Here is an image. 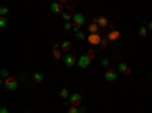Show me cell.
Here are the masks:
<instances>
[{
	"label": "cell",
	"instance_id": "3",
	"mask_svg": "<svg viewBox=\"0 0 152 113\" xmlns=\"http://www.w3.org/2000/svg\"><path fill=\"white\" fill-rule=\"evenodd\" d=\"M62 62H64V65H66V67H70V68H72V67H75V65L78 63V57L68 53V54H66V56L62 57Z\"/></svg>",
	"mask_w": 152,
	"mask_h": 113
},
{
	"label": "cell",
	"instance_id": "16",
	"mask_svg": "<svg viewBox=\"0 0 152 113\" xmlns=\"http://www.w3.org/2000/svg\"><path fill=\"white\" fill-rule=\"evenodd\" d=\"M97 30H99V26L96 24V23H91V24L88 26V32L90 33H97Z\"/></svg>",
	"mask_w": 152,
	"mask_h": 113
},
{
	"label": "cell",
	"instance_id": "4",
	"mask_svg": "<svg viewBox=\"0 0 152 113\" xmlns=\"http://www.w3.org/2000/svg\"><path fill=\"white\" fill-rule=\"evenodd\" d=\"M103 77H105V80L107 81H116L117 80V77H119V74H117V71L116 69H107Z\"/></svg>",
	"mask_w": 152,
	"mask_h": 113
},
{
	"label": "cell",
	"instance_id": "30",
	"mask_svg": "<svg viewBox=\"0 0 152 113\" xmlns=\"http://www.w3.org/2000/svg\"><path fill=\"white\" fill-rule=\"evenodd\" d=\"M79 110H81V113H85V109H84V107H79Z\"/></svg>",
	"mask_w": 152,
	"mask_h": 113
},
{
	"label": "cell",
	"instance_id": "25",
	"mask_svg": "<svg viewBox=\"0 0 152 113\" xmlns=\"http://www.w3.org/2000/svg\"><path fill=\"white\" fill-rule=\"evenodd\" d=\"M53 56H55L56 59H62V57H61V53H60V50H53Z\"/></svg>",
	"mask_w": 152,
	"mask_h": 113
},
{
	"label": "cell",
	"instance_id": "15",
	"mask_svg": "<svg viewBox=\"0 0 152 113\" xmlns=\"http://www.w3.org/2000/svg\"><path fill=\"white\" fill-rule=\"evenodd\" d=\"M0 14H2V17H6L9 14V8L6 5H2V6H0Z\"/></svg>",
	"mask_w": 152,
	"mask_h": 113
},
{
	"label": "cell",
	"instance_id": "2",
	"mask_svg": "<svg viewBox=\"0 0 152 113\" xmlns=\"http://www.w3.org/2000/svg\"><path fill=\"white\" fill-rule=\"evenodd\" d=\"M90 63H91V57L88 54H82L81 57H78V63H76V65H78L79 68L84 69V68H88Z\"/></svg>",
	"mask_w": 152,
	"mask_h": 113
},
{
	"label": "cell",
	"instance_id": "19",
	"mask_svg": "<svg viewBox=\"0 0 152 113\" xmlns=\"http://www.w3.org/2000/svg\"><path fill=\"white\" fill-rule=\"evenodd\" d=\"M61 50L62 51H68L70 50V42H68V41H64V42H61Z\"/></svg>",
	"mask_w": 152,
	"mask_h": 113
},
{
	"label": "cell",
	"instance_id": "17",
	"mask_svg": "<svg viewBox=\"0 0 152 113\" xmlns=\"http://www.w3.org/2000/svg\"><path fill=\"white\" fill-rule=\"evenodd\" d=\"M64 30H66V32L73 30V23L72 21H66V23H64Z\"/></svg>",
	"mask_w": 152,
	"mask_h": 113
},
{
	"label": "cell",
	"instance_id": "26",
	"mask_svg": "<svg viewBox=\"0 0 152 113\" xmlns=\"http://www.w3.org/2000/svg\"><path fill=\"white\" fill-rule=\"evenodd\" d=\"M102 67H108V65H110V61H108V59H102Z\"/></svg>",
	"mask_w": 152,
	"mask_h": 113
},
{
	"label": "cell",
	"instance_id": "10",
	"mask_svg": "<svg viewBox=\"0 0 152 113\" xmlns=\"http://www.w3.org/2000/svg\"><path fill=\"white\" fill-rule=\"evenodd\" d=\"M94 23H96V24L101 27V29H103V27L108 26V20L105 18V17H97V18L94 20Z\"/></svg>",
	"mask_w": 152,
	"mask_h": 113
},
{
	"label": "cell",
	"instance_id": "28",
	"mask_svg": "<svg viewBox=\"0 0 152 113\" xmlns=\"http://www.w3.org/2000/svg\"><path fill=\"white\" fill-rule=\"evenodd\" d=\"M87 54H88V56H90V57H91V59H93V56H94V53H93V50H90V51H88V53H87Z\"/></svg>",
	"mask_w": 152,
	"mask_h": 113
},
{
	"label": "cell",
	"instance_id": "5",
	"mask_svg": "<svg viewBox=\"0 0 152 113\" xmlns=\"http://www.w3.org/2000/svg\"><path fill=\"white\" fill-rule=\"evenodd\" d=\"M81 101H82L81 93H70V106H79Z\"/></svg>",
	"mask_w": 152,
	"mask_h": 113
},
{
	"label": "cell",
	"instance_id": "18",
	"mask_svg": "<svg viewBox=\"0 0 152 113\" xmlns=\"http://www.w3.org/2000/svg\"><path fill=\"white\" fill-rule=\"evenodd\" d=\"M148 30H149V29H148V27H144V26H142V27H140V30H138V35H140V36H142V38H144V36H146V35H148Z\"/></svg>",
	"mask_w": 152,
	"mask_h": 113
},
{
	"label": "cell",
	"instance_id": "6",
	"mask_svg": "<svg viewBox=\"0 0 152 113\" xmlns=\"http://www.w3.org/2000/svg\"><path fill=\"white\" fill-rule=\"evenodd\" d=\"M101 41H102V38H101V35L99 33H90L88 35V42L91 45H99L101 44Z\"/></svg>",
	"mask_w": 152,
	"mask_h": 113
},
{
	"label": "cell",
	"instance_id": "12",
	"mask_svg": "<svg viewBox=\"0 0 152 113\" xmlns=\"http://www.w3.org/2000/svg\"><path fill=\"white\" fill-rule=\"evenodd\" d=\"M119 36H120V32H117V30H113L111 33H108V39H110V41L119 39Z\"/></svg>",
	"mask_w": 152,
	"mask_h": 113
},
{
	"label": "cell",
	"instance_id": "31",
	"mask_svg": "<svg viewBox=\"0 0 152 113\" xmlns=\"http://www.w3.org/2000/svg\"><path fill=\"white\" fill-rule=\"evenodd\" d=\"M60 3H64V0H60Z\"/></svg>",
	"mask_w": 152,
	"mask_h": 113
},
{
	"label": "cell",
	"instance_id": "32",
	"mask_svg": "<svg viewBox=\"0 0 152 113\" xmlns=\"http://www.w3.org/2000/svg\"><path fill=\"white\" fill-rule=\"evenodd\" d=\"M25 113H31V112H25Z\"/></svg>",
	"mask_w": 152,
	"mask_h": 113
},
{
	"label": "cell",
	"instance_id": "1",
	"mask_svg": "<svg viewBox=\"0 0 152 113\" xmlns=\"http://www.w3.org/2000/svg\"><path fill=\"white\" fill-rule=\"evenodd\" d=\"M2 85L5 86L6 91H17V87H18V81H17L14 77H8V79L2 80Z\"/></svg>",
	"mask_w": 152,
	"mask_h": 113
},
{
	"label": "cell",
	"instance_id": "9",
	"mask_svg": "<svg viewBox=\"0 0 152 113\" xmlns=\"http://www.w3.org/2000/svg\"><path fill=\"white\" fill-rule=\"evenodd\" d=\"M119 73H122V74H126V75H129V74H131V68L128 67L126 63L120 62V63H119Z\"/></svg>",
	"mask_w": 152,
	"mask_h": 113
},
{
	"label": "cell",
	"instance_id": "21",
	"mask_svg": "<svg viewBox=\"0 0 152 113\" xmlns=\"http://www.w3.org/2000/svg\"><path fill=\"white\" fill-rule=\"evenodd\" d=\"M75 36H76V39H79V41H84V39H85V35H84L82 30L76 32V33H75Z\"/></svg>",
	"mask_w": 152,
	"mask_h": 113
},
{
	"label": "cell",
	"instance_id": "24",
	"mask_svg": "<svg viewBox=\"0 0 152 113\" xmlns=\"http://www.w3.org/2000/svg\"><path fill=\"white\" fill-rule=\"evenodd\" d=\"M2 77H3V80H5V79H8V77H9V73H8L6 69H2Z\"/></svg>",
	"mask_w": 152,
	"mask_h": 113
},
{
	"label": "cell",
	"instance_id": "11",
	"mask_svg": "<svg viewBox=\"0 0 152 113\" xmlns=\"http://www.w3.org/2000/svg\"><path fill=\"white\" fill-rule=\"evenodd\" d=\"M8 26H9L8 17H0V27H2V29H6Z\"/></svg>",
	"mask_w": 152,
	"mask_h": 113
},
{
	"label": "cell",
	"instance_id": "13",
	"mask_svg": "<svg viewBox=\"0 0 152 113\" xmlns=\"http://www.w3.org/2000/svg\"><path fill=\"white\" fill-rule=\"evenodd\" d=\"M61 15H62V18L66 20V21H70V20H73V14L70 12V11H64V12H62Z\"/></svg>",
	"mask_w": 152,
	"mask_h": 113
},
{
	"label": "cell",
	"instance_id": "27",
	"mask_svg": "<svg viewBox=\"0 0 152 113\" xmlns=\"http://www.w3.org/2000/svg\"><path fill=\"white\" fill-rule=\"evenodd\" d=\"M0 113H9V110L6 109V107H2V109H0Z\"/></svg>",
	"mask_w": 152,
	"mask_h": 113
},
{
	"label": "cell",
	"instance_id": "14",
	"mask_svg": "<svg viewBox=\"0 0 152 113\" xmlns=\"http://www.w3.org/2000/svg\"><path fill=\"white\" fill-rule=\"evenodd\" d=\"M43 79H44V75L41 73H34V81L35 83H41Z\"/></svg>",
	"mask_w": 152,
	"mask_h": 113
},
{
	"label": "cell",
	"instance_id": "7",
	"mask_svg": "<svg viewBox=\"0 0 152 113\" xmlns=\"http://www.w3.org/2000/svg\"><path fill=\"white\" fill-rule=\"evenodd\" d=\"M50 11L53 14H62L64 12V11H62V5L60 2H53V3H52L50 5Z\"/></svg>",
	"mask_w": 152,
	"mask_h": 113
},
{
	"label": "cell",
	"instance_id": "22",
	"mask_svg": "<svg viewBox=\"0 0 152 113\" xmlns=\"http://www.w3.org/2000/svg\"><path fill=\"white\" fill-rule=\"evenodd\" d=\"M68 113H81V110H79L78 106H70L68 107Z\"/></svg>",
	"mask_w": 152,
	"mask_h": 113
},
{
	"label": "cell",
	"instance_id": "8",
	"mask_svg": "<svg viewBox=\"0 0 152 113\" xmlns=\"http://www.w3.org/2000/svg\"><path fill=\"white\" fill-rule=\"evenodd\" d=\"M73 23H76V24H79L81 27H82V24L85 23V17L82 15V14H79V12H76V14H73V20H72Z\"/></svg>",
	"mask_w": 152,
	"mask_h": 113
},
{
	"label": "cell",
	"instance_id": "29",
	"mask_svg": "<svg viewBox=\"0 0 152 113\" xmlns=\"http://www.w3.org/2000/svg\"><path fill=\"white\" fill-rule=\"evenodd\" d=\"M148 29L152 32V21H149V23H148Z\"/></svg>",
	"mask_w": 152,
	"mask_h": 113
},
{
	"label": "cell",
	"instance_id": "20",
	"mask_svg": "<svg viewBox=\"0 0 152 113\" xmlns=\"http://www.w3.org/2000/svg\"><path fill=\"white\" fill-rule=\"evenodd\" d=\"M68 95H70V93H68V91H67L66 87H62V89H61V92H60V97L66 100V98H68Z\"/></svg>",
	"mask_w": 152,
	"mask_h": 113
},
{
	"label": "cell",
	"instance_id": "23",
	"mask_svg": "<svg viewBox=\"0 0 152 113\" xmlns=\"http://www.w3.org/2000/svg\"><path fill=\"white\" fill-rule=\"evenodd\" d=\"M108 44H110V39H102L99 45H101V48H102V50H105V48L108 47Z\"/></svg>",
	"mask_w": 152,
	"mask_h": 113
}]
</instances>
